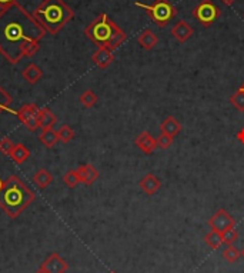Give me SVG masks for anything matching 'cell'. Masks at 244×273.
Returning <instances> with one entry per match:
<instances>
[{
  "label": "cell",
  "instance_id": "cell-1",
  "mask_svg": "<svg viewBox=\"0 0 244 273\" xmlns=\"http://www.w3.org/2000/svg\"><path fill=\"white\" fill-rule=\"evenodd\" d=\"M45 34L46 30L34 16L17 2L0 9V53L9 63H19L24 46L29 42H39Z\"/></svg>",
  "mask_w": 244,
  "mask_h": 273
},
{
  "label": "cell",
  "instance_id": "cell-2",
  "mask_svg": "<svg viewBox=\"0 0 244 273\" xmlns=\"http://www.w3.org/2000/svg\"><path fill=\"white\" fill-rule=\"evenodd\" d=\"M33 201L34 193L15 175L8 177L0 189V209L10 219H17Z\"/></svg>",
  "mask_w": 244,
  "mask_h": 273
},
{
  "label": "cell",
  "instance_id": "cell-3",
  "mask_svg": "<svg viewBox=\"0 0 244 273\" xmlns=\"http://www.w3.org/2000/svg\"><path fill=\"white\" fill-rule=\"evenodd\" d=\"M32 15L46 33L57 34L74 17V12L63 0H42Z\"/></svg>",
  "mask_w": 244,
  "mask_h": 273
},
{
  "label": "cell",
  "instance_id": "cell-4",
  "mask_svg": "<svg viewBox=\"0 0 244 273\" xmlns=\"http://www.w3.org/2000/svg\"><path fill=\"white\" fill-rule=\"evenodd\" d=\"M85 34L99 48H106L114 52L127 39L126 32L120 29L106 13L96 17L85 29Z\"/></svg>",
  "mask_w": 244,
  "mask_h": 273
},
{
  "label": "cell",
  "instance_id": "cell-5",
  "mask_svg": "<svg viewBox=\"0 0 244 273\" xmlns=\"http://www.w3.org/2000/svg\"><path fill=\"white\" fill-rule=\"evenodd\" d=\"M137 8L146 10L147 16L157 24L158 27H166L170 23V20L177 16V9L170 0H154L153 5H144L140 2L134 3Z\"/></svg>",
  "mask_w": 244,
  "mask_h": 273
},
{
  "label": "cell",
  "instance_id": "cell-6",
  "mask_svg": "<svg viewBox=\"0 0 244 273\" xmlns=\"http://www.w3.org/2000/svg\"><path fill=\"white\" fill-rule=\"evenodd\" d=\"M193 17L205 27H210L217 19H220L221 10L212 0H201L191 12Z\"/></svg>",
  "mask_w": 244,
  "mask_h": 273
},
{
  "label": "cell",
  "instance_id": "cell-7",
  "mask_svg": "<svg viewBox=\"0 0 244 273\" xmlns=\"http://www.w3.org/2000/svg\"><path fill=\"white\" fill-rule=\"evenodd\" d=\"M37 112L39 107L33 103H26L22 107H19L16 110V116L19 121L23 123L26 128L30 132H34L39 129V122H37Z\"/></svg>",
  "mask_w": 244,
  "mask_h": 273
},
{
  "label": "cell",
  "instance_id": "cell-8",
  "mask_svg": "<svg viewBox=\"0 0 244 273\" xmlns=\"http://www.w3.org/2000/svg\"><path fill=\"white\" fill-rule=\"evenodd\" d=\"M236 220L226 209H219L210 219H209V226L214 232L224 233L228 229L234 227Z\"/></svg>",
  "mask_w": 244,
  "mask_h": 273
},
{
  "label": "cell",
  "instance_id": "cell-9",
  "mask_svg": "<svg viewBox=\"0 0 244 273\" xmlns=\"http://www.w3.org/2000/svg\"><path fill=\"white\" fill-rule=\"evenodd\" d=\"M40 267L45 269L48 273H66L69 269V265L63 257L55 252L45 259V262L40 265Z\"/></svg>",
  "mask_w": 244,
  "mask_h": 273
},
{
  "label": "cell",
  "instance_id": "cell-10",
  "mask_svg": "<svg viewBox=\"0 0 244 273\" xmlns=\"http://www.w3.org/2000/svg\"><path fill=\"white\" fill-rule=\"evenodd\" d=\"M134 145L137 146L144 154H151V153L156 150V147H157V142H156V139L151 136L147 130H144V132H142L139 136L134 139Z\"/></svg>",
  "mask_w": 244,
  "mask_h": 273
},
{
  "label": "cell",
  "instance_id": "cell-11",
  "mask_svg": "<svg viewBox=\"0 0 244 273\" xmlns=\"http://www.w3.org/2000/svg\"><path fill=\"white\" fill-rule=\"evenodd\" d=\"M193 34H194V29H193L187 22H184V20L177 22V23L172 27V36H173L174 39L179 42V43H186Z\"/></svg>",
  "mask_w": 244,
  "mask_h": 273
},
{
  "label": "cell",
  "instance_id": "cell-12",
  "mask_svg": "<svg viewBox=\"0 0 244 273\" xmlns=\"http://www.w3.org/2000/svg\"><path fill=\"white\" fill-rule=\"evenodd\" d=\"M77 175H79V179L82 183H85L86 186H90L95 183L99 177V170L90 165V163H85V165H80L79 168L76 169Z\"/></svg>",
  "mask_w": 244,
  "mask_h": 273
},
{
  "label": "cell",
  "instance_id": "cell-13",
  "mask_svg": "<svg viewBox=\"0 0 244 273\" xmlns=\"http://www.w3.org/2000/svg\"><path fill=\"white\" fill-rule=\"evenodd\" d=\"M92 60H93V63H95L97 67H100V69H107V67L113 63L114 56H113V52L109 50V49L99 48L95 53H93Z\"/></svg>",
  "mask_w": 244,
  "mask_h": 273
},
{
  "label": "cell",
  "instance_id": "cell-14",
  "mask_svg": "<svg viewBox=\"0 0 244 273\" xmlns=\"http://www.w3.org/2000/svg\"><path fill=\"white\" fill-rule=\"evenodd\" d=\"M139 186H140V189H142L146 194L151 196V194H156V193L160 190L161 182H160V179H158L157 176H154L153 173H147V175L139 182Z\"/></svg>",
  "mask_w": 244,
  "mask_h": 273
},
{
  "label": "cell",
  "instance_id": "cell-15",
  "mask_svg": "<svg viewBox=\"0 0 244 273\" xmlns=\"http://www.w3.org/2000/svg\"><path fill=\"white\" fill-rule=\"evenodd\" d=\"M37 122H39V128L42 130L45 129H53V126L57 122L56 114L48 107H39V112H37Z\"/></svg>",
  "mask_w": 244,
  "mask_h": 273
},
{
  "label": "cell",
  "instance_id": "cell-16",
  "mask_svg": "<svg viewBox=\"0 0 244 273\" xmlns=\"http://www.w3.org/2000/svg\"><path fill=\"white\" fill-rule=\"evenodd\" d=\"M137 43H139L144 50H151V49H154L157 46V34L153 32V30H150V29H144V30L137 36Z\"/></svg>",
  "mask_w": 244,
  "mask_h": 273
},
{
  "label": "cell",
  "instance_id": "cell-17",
  "mask_svg": "<svg viewBox=\"0 0 244 273\" xmlns=\"http://www.w3.org/2000/svg\"><path fill=\"white\" fill-rule=\"evenodd\" d=\"M181 123L174 116H167L165 121L161 122V125H160V132L161 133H167V135H170L172 137H176L179 133L181 132Z\"/></svg>",
  "mask_w": 244,
  "mask_h": 273
},
{
  "label": "cell",
  "instance_id": "cell-18",
  "mask_svg": "<svg viewBox=\"0 0 244 273\" xmlns=\"http://www.w3.org/2000/svg\"><path fill=\"white\" fill-rule=\"evenodd\" d=\"M22 77H23L24 81L27 82L29 85H36V83L43 77V72H42V69H40L37 64L30 63L27 64L23 69Z\"/></svg>",
  "mask_w": 244,
  "mask_h": 273
},
{
  "label": "cell",
  "instance_id": "cell-19",
  "mask_svg": "<svg viewBox=\"0 0 244 273\" xmlns=\"http://www.w3.org/2000/svg\"><path fill=\"white\" fill-rule=\"evenodd\" d=\"M33 183L37 186L39 189H46L49 186L52 185V182H53V176H52V173L46 170V169H40L37 170L32 177Z\"/></svg>",
  "mask_w": 244,
  "mask_h": 273
},
{
  "label": "cell",
  "instance_id": "cell-20",
  "mask_svg": "<svg viewBox=\"0 0 244 273\" xmlns=\"http://www.w3.org/2000/svg\"><path fill=\"white\" fill-rule=\"evenodd\" d=\"M9 156L12 158V161H15V163L22 165L30 158V150L23 143H15V147H13V150L10 152Z\"/></svg>",
  "mask_w": 244,
  "mask_h": 273
},
{
  "label": "cell",
  "instance_id": "cell-21",
  "mask_svg": "<svg viewBox=\"0 0 244 273\" xmlns=\"http://www.w3.org/2000/svg\"><path fill=\"white\" fill-rule=\"evenodd\" d=\"M39 140L42 145L45 147H55L56 143L59 142V137H57V132L55 129H45L42 130V133L39 135Z\"/></svg>",
  "mask_w": 244,
  "mask_h": 273
},
{
  "label": "cell",
  "instance_id": "cell-22",
  "mask_svg": "<svg viewBox=\"0 0 244 273\" xmlns=\"http://www.w3.org/2000/svg\"><path fill=\"white\" fill-rule=\"evenodd\" d=\"M205 242H206V245H207L209 248H212V249L217 250L221 246V243H223V238H221V233L214 232V230H210V232L207 233V235L205 236Z\"/></svg>",
  "mask_w": 244,
  "mask_h": 273
},
{
  "label": "cell",
  "instance_id": "cell-23",
  "mask_svg": "<svg viewBox=\"0 0 244 273\" xmlns=\"http://www.w3.org/2000/svg\"><path fill=\"white\" fill-rule=\"evenodd\" d=\"M80 103L87 107V109H90V107H93V106L97 103V95H96L93 90H85L79 97Z\"/></svg>",
  "mask_w": 244,
  "mask_h": 273
},
{
  "label": "cell",
  "instance_id": "cell-24",
  "mask_svg": "<svg viewBox=\"0 0 244 273\" xmlns=\"http://www.w3.org/2000/svg\"><path fill=\"white\" fill-rule=\"evenodd\" d=\"M57 137H59V142L69 143V142L73 140V137H74V132H73V129H71L69 125H63V126H60L59 130H57Z\"/></svg>",
  "mask_w": 244,
  "mask_h": 273
},
{
  "label": "cell",
  "instance_id": "cell-25",
  "mask_svg": "<svg viewBox=\"0 0 244 273\" xmlns=\"http://www.w3.org/2000/svg\"><path fill=\"white\" fill-rule=\"evenodd\" d=\"M63 183L67 186L69 189H74L79 183H82L77 172H76V170H67L63 175Z\"/></svg>",
  "mask_w": 244,
  "mask_h": 273
},
{
  "label": "cell",
  "instance_id": "cell-26",
  "mask_svg": "<svg viewBox=\"0 0 244 273\" xmlns=\"http://www.w3.org/2000/svg\"><path fill=\"white\" fill-rule=\"evenodd\" d=\"M241 256V250H238L236 246H233V245H230L227 246L224 252H223V257L227 260L228 263H236L237 260L240 259Z\"/></svg>",
  "mask_w": 244,
  "mask_h": 273
},
{
  "label": "cell",
  "instance_id": "cell-27",
  "mask_svg": "<svg viewBox=\"0 0 244 273\" xmlns=\"http://www.w3.org/2000/svg\"><path fill=\"white\" fill-rule=\"evenodd\" d=\"M230 103L236 107L238 112H244V89H238L233 96L230 97Z\"/></svg>",
  "mask_w": 244,
  "mask_h": 273
},
{
  "label": "cell",
  "instance_id": "cell-28",
  "mask_svg": "<svg viewBox=\"0 0 244 273\" xmlns=\"http://www.w3.org/2000/svg\"><path fill=\"white\" fill-rule=\"evenodd\" d=\"M12 105V96L9 95L5 89L0 86V114L10 109Z\"/></svg>",
  "mask_w": 244,
  "mask_h": 273
},
{
  "label": "cell",
  "instance_id": "cell-29",
  "mask_svg": "<svg viewBox=\"0 0 244 273\" xmlns=\"http://www.w3.org/2000/svg\"><path fill=\"white\" fill-rule=\"evenodd\" d=\"M221 238H223V243H226L227 246H230V245H233L238 239V232H237L234 227H231V229H228L224 233H221Z\"/></svg>",
  "mask_w": 244,
  "mask_h": 273
},
{
  "label": "cell",
  "instance_id": "cell-30",
  "mask_svg": "<svg viewBox=\"0 0 244 273\" xmlns=\"http://www.w3.org/2000/svg\"><path fill=\"white\" fill-rule=\"evenodd\" d=\"M156 142H157V147L160 149H169L172 143H173V137L167 133H160L157 137H156Z\"/></svg>",
  "mask_w": 244,
  "mask_h": 273
},
{
  "label": "cell",
  "instance_id": "cell-31",
  "mask_svg": "<svg viewBox=\"0 0 244 273\" xmlns=\"http://www.w3.org/2000/svg\"><path fill=\"white\" fill-rule=\"evenodd\" d=\"M39 42H29L23 50V57H33L39 52Z\"/></svg>",
  "mask_w": 244,
  "mask_h": 273
},
{
  "label": "cell",
  "instance_id": "cell-32",
  "mask_svg": "<svg viewBox=\"0 0 244 273\" xmlns=\"http://www.w3.org/2000/svg\"><path fill=\"white\" fill-rule=\"evenodd\" d=\"M13 147H15V143L9 139V137H3V139H0V152L3 153V154H10V152L13 150Z\"/></svg>",
  "mask_w": 244,
  "mask_h": 273
},
{
  "label": "cell",
  "instance_id": "cell-33",
  "mask_svg": "<svg viewBox=\"0 0 244 273\" xmlns=\"http://www.w3.org/2000/svg\"><path fill=\"white\" fill-rule=\"evenodd\" d=\"M236 137H237V140H238L241 145H244V128H241L238 132H237Z\"/></svg>",
  "mask_w": 244,
  "mask_h": 273
},
{
  "label": "cell",
  "instance_id": "cell-34",
  "mask_svg": "<svg viewBox=\"0 0 244 273\" xmlns=\"http://www.w3.org/2000/svg\"><path fill=\"white\" fill-rule=\"evenodd\" d=\"M16 0H0V9H5L10 6V5H13Z\"/></svg>",
  "mask_w": 244,
  "mask_h": 273
},
{
  "label": "cell",
  "instance_id": "cell-35",
  "mask_svg": "<svg viewBox=\"0 0 244 273\" xmlns=\"http://www.w3.org/2000/svg\"><path fill=\"white\" fill-rule=\"evenodd\" d=\"M221 2H223V3H224L226 6H231V5H233V3H234L236 0H221Z\"/></svg>",
  "mask_w": 244,
  "mask_h": 273
},
{
  "label": "cell",
  "instance_id": "cell-36",
  "mask_svg": "<svg viewBox=\"0 0 244 273\" xmlns=\"http://www.w3.org/2000/svg\"><path fill=\"white\" fill-rule=\"evenodd\" d=\"M34 273H48V272H46L45 269H42V267H39V269H37V270H36V272H34Z\"/></svg>",
  "mask_w": 244,
  "mask_h": 273
},
{
  "label": "cell",
  "instance_id": "cell-37",
  "mask_svg": "<svg viewBox=\"0 0 244 273\" xmlns=\"http://www.w3.org/2000/svg\"><path fill=\"white\" fill-rule=\"evenodd\" d=\"M3 183H5V180H2V177H0V189L3 187Z\"/></svg>",
  "mask_w": 244,
  "mask_h": 273
},
{
  "label": "cell",
  "instance_id": "cell-38",
  "mask_svg": "<svg viewBox=\"0 0 244 273\" xmlns=\"http://www.w3.org/2000/svg\"><path fill=\"white\" fill-rule=\"evenodd\" d=\"M241 256H243V259H244V248H243V250H241Z\"/></svg>",
  "mask_w": 244,
  "mask_h": 273
},
{
  "label": "cell",
  "instance_id": "cell-39",
  "mask_svg": "<svg viewBox=\"0 0 244 273\" xmlns=\"http://www.w3.org/2000/svg\"><path fill=\"white\" fill-rule=\"evenodd\" d=\"M109 273H117V272H114V270H110V272H109Z\"/></svg>",
  "mask_w": 244,
  "mask_h": 273
},
{
  "label": "cell",
  "instance_id": "cell-40",
  "mask_svg": "<svg viewBox=\"0 0 244 273\" xmlns=\"http://www.w3.org/2000/svg\"><path fill=\"white\" fill-rule=\"evenodd\" d=\"M240 88H241V89H244V83H243V85H241V86H240Z\"/></svg>",
  "mask_w": 244,
  "mask_h": 273
},
{
  "label": "cell",
  "instance_id": "cell-41",
  "mask_svg": "<svg viewBox=\"0 0 244 273\" xmlns=\"http://www.w3.org/2000/svg\"><path fill=\"white\" fill-rule=\"evenodd\" d=\"M243 17H244V15H243Z\"/></svg>",
  "mask_w": 244,
  "mask_h": 273
}]
</instances>
